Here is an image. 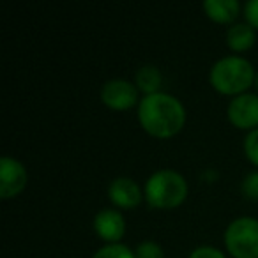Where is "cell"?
Instances as JSON below:
<instances>
[{"label":"cell","mask_w":258,"mask_h":258,"mask_svg":"<svg viewBox=\"0 0 258 258\" xmlns=\"http://www.w3.org/2000/svg\"><path fill=\"white\" fill-rule=\"evenodd\" d=\"M242 195L247 200H258V172H251L240 184Z\"/></svg>","instance_id":"16"},{"label":"cell","mask_w":258,"mask_h":258,"mask_svg":"<svg viewBox=\"0 0 258 258\" xmlns=\"http://www.w3.org/2000/svg\"><path fill=\"white\" fill-rule=\"evenodd\" d=\"M244 16L246 23H249L254 30H258V0H249L244 6Z\"/></svg>","instance_id":"18"},{"label":"cell","mask_w":258,"mask_h":258,"mask_svg":"<svg viewBox=\"0 0 258 258\" xmlns=\"http://www.w3.org/2000/svg\"><path fill=\"white\" fill-rule=\"evenodd\" d=\"M29 173L18 159L4 156L0 159V197L4 200L15 198L27 187Z\"/></svg>","instance_id":"6"},{"label":"cell","mask_w":258,"mask_h":258,"mask_svg":"<svg viewBox=\"0 0 258 258\" xmlns=\"http://www.w3.org/2000/svg\"><path fill=\"white\" fill-rule=\"evenodd\" d=\"M254 69L242 57H223L211 68L209 82L223 96H240L254 83Z\"/></svg>","instance_id":"2"},{"label":"cell","mask_w":258,"mask_h":258,"mask_svg":"<svg viewBox=\"0 0 258 258\" xmlns=\"http://www.w3.org/2000/svg\"><path fill=\"white\" fill-rule=\"evenodd\" d=\"M204 11L216 23H232L240 13V4L237 0H205Z\"/></svg>","instance_id":"10"},{"label":"cell","mask_w":258,"mask_h":258,"mask_svg":"<svg viewBox=\"0 0 258 258\" xmlns=\"http://www.w3.org/2000/svg\"><path fill=\"white\" fill-rule=\"evenodd\" d=\"M108 198L118 209H135L142 204L145 197L138 182L129 177H118L111 180L108 186Z\"/></svg>","instance_id":"9"},{"label":"cell","mask_w":258,"mask_h":258,"mask_svg":"<svg viewBox=\"0 0 258 258\" xmlns=\"http://www.w3.org/2000/svg\"><path fill=\"white\" fill-rule=\"evenodd\" d=\"M138 92L140 90L137 89V85L127 80H108L101 87V101L110 110L124 111L138 103Z\"/></svg>","instance_id":"5"},{"label":"cell","mask_w":258,"mask_h":258,"mask_svg":"<svg viewBox=\"0 0 258 258\" xmlns=\"http://www.w3.org/2000/svg\"><path fill=\"white\" fill-rule=\"evenodd\" d=\"M244 154L251 165L258 168V129H253L244 138Z\"/></svg>","instance_id":"15"},{"label":"cell","mask_w":258,"mask_h":258,"mask_svg":"<svg viewBox=\"0 0 258 258\" xmlns=\"http://www.w3.org/2000/svg\"><path fill=\"white\" fill-rule=\"evenodd\" d=\"M94 232L106 244H118L125 233V219L115 209H103L94 216Z\"/></svg>","instance_id":"8"},{"label":"cell","mask_w":258,"mask_h":258,"mask_svg":"<svg viewBox=\"0 0 258 258\" xmlns=\"http://www.w3.org/2000/svg\"><path fill=\"white\" fill-rule=\"evenodd\" d=\"M189 258H226V254L221 249L212 246H198L197 249L191 251Z\"/></svg>","instance_id":"17"},{"label":"cell","mask_w":258,"mask_h":258,"mask_svg":"<svg viewBox=\"0 0 258 258\" xmlns=\"http://www.w3.org/2000/svg\"><path fill=\"white\" fill-rule=\"evenodd\" d=\"M135 254H137V258H165L163 247L158 242H154V240L140 242L137 246V249H135Z\"/></svg>","instance_id":"14"},{"label":"cell","mask_w":258,"mask_h":258,"mask_svg":"<svg viewBox=\"0 0 258 258\" xmlns=\"http://www.w3.org/2000/svg\"><path fill=\"white\" fill-rule=\"evenodd\" d=\"M135 85L145 96L158 94L163 85V75L156 66H142L135 76Z\"/></svg>","instance_id":"12"},{"label":"cell","mask_w":258,"mask_h":258,"mask_svg":"<svg viewBox=\"0 0 258 258\" xmlns=\"http://www.w3.org/2000/svg\"><path fill=\"white\" fill-rule=\"evenodd\" d=\"M254 85H256V89H258V73H256V78H254Z\"/></svg>","instance_id":"19"},{"label":"cell","mask_w":258,"mask_h":258,"mask_svg":"<svg viewBox=\"0 0 258 258\" xmlns=\"http://www.w3.org/2000/svg\"><path fill=\"white\" fill-rule=\"evenodd\" d=\"M144 197L152 209H175L186 202L187 182L175 170H158L145 182Z\"/></svg>","instance_id":"3"},{"label":"cell","mask_w":258,"mask_h":258,"mask_svg":"<svg viewBox=\"0 0 258 258\" xmlns=\"http://www.w3.org/2000/svg\"><path fill=\"white\" fill-rule=\"evenodd\" d=\"M228 120L237 129L253 131L258 129V96L256 94H240L228 104Z\"/></svg>","instance_id":"7"},{"label":"cell","mask_w":258,"mask_h":258,"mask_svg":"<svg viewBox=\"0 0 258 258\" xmlns=\"http://www.w3.org/2000/svg\"><path fill=\"white\" fill-rule=\"evenodd\" d=\"M225 246L233 258H258V219H233L225 230Z\"/></svg>","instance_id":"4"},{"label":"cell","mask_w":258,"mask_h":258,"mask_svg":"<svg viewBox=\"0 0 258 258\" xmlns=\"http://www.w3.org/2000/svg\"><path fill=\"white\" fill-rule=\"evenodd\" d=\"M256 32L249 23H233L226 32V44L232 51H247L254 46Z\"/></svg>","instance_id":"11"},{"label":"cell","mask_w":258,"mask_h":258,"mask_svg":"<svg viewBox=\"0 0 258 258\" xmlns=\"http://www.w3.org/2000/svg\"><path fill=\"white\" fill-rule=\"evenodd\" d=\"M138 122L151 137L159 140L172 138L186 124V108L172 94H151L138 103Z\"/></svg>","instance_id":"1"},{"label":"cell","mask_w":258,"mask_h":258,"mask_svg":"<svg viewBox=\"0 0 258 258\" xmlns=\"http://www.w3.org/2000/svg\"><path fill=\"white\" fill-rule=\"evenodd\" d=\"M92 258H137L135 251H131L124 244H106V246L99 247Z\"/></svg>","instance_id":"13"}]
</instances>
